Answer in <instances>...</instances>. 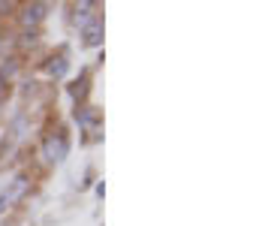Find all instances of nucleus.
Wrapping results in <instances>:
<instances>
[{"label": "nucleus", "instance_id": "39448f33", "mask_svg": "<svg viewBox=\"0 0 259 226\" xmlns=\"http://www.w3.org/2000/svg\"><path fill=\"white\" fill-rule=\"evenodd\" d=\"M75 121H78V127H94V124H97V109H94V106L75 109Z\"/></svg>", "mask_w": 259, "mask_h": 226}, {"label": "nucleus", "instance_id": "0eeeda50", "mask_svg": "<svg viewBox=\"0 0 259 226\" xmlns=\"http://www.w3.org/2000/svg\"><path fill=\"white\" fill-rule=\"evenodd\" d=\"M36 42H39V30H21V39H18L21 49H33Z\"/></svg>", "mask_w": 259, "mask_h": 226}, {"label": "nucleus", "instance_id": "f257e3e1", "mask_svg": "<svg viewBox=\"0 0 259 226\" xmlns=\"http://www.w3.org/2000/svg\"><path fill=\"white\" fill-rule=\"evenodd\" d=\"M66 154H69V139H66L64 130L49 133V136L42 139V157H46L49 163H61Z\"/></svg>", "mask_w": 259, "mask_h": 226}, {"label": "nucleus", "instance_id": "423d86ee", "mask_svg": "<svg viewBox=\"0 0 259 226\" xmlns=\"http://www.w3.org/2000/svg\"><path fill=\"white\" fill-rule=\"evenodd\" d=\"M46 70H49V75H55V78H64V75H66V58H64V55H58V58H49Z\"/></svg>", "mask_w": 259, "mask_h": 226}, {"label": "nucleus", "instance_id": "1a4fd4ad", "mask_svg": "<svg viewBox=\"0 0 259 226\" xmlns=\"http://www.w3.org/2000/svg\"><path fill=\"white\" fill-rule=\"evenodd\" d=\"M9 64H3L0 67V75H15V70H18V58H6Z\"/></svg>", "mask_w": 259, "mask_h": 226}, {"label": "nucleus", "instance_id": "f03ea898", "mask_svg": "<svg viewBox=\"0 0 259 226\" xmlns=\"http://www.w3.org/2000/svg\"><path fill=\"white\" fill-rule=\"evenodd\" d=\"M42 18H46V3H24V6H18L21 30H39Z\"/></svg>", "mask_w": 259, "mask_h": 226}, {"label": "nucleus", "instance_id": "20e7f679", "mask_svg": "<svg viewBox=\"0 0 259 226\" xmlns=\"http://www.w3.org/2000/svg\"><path fill=\"white\" fill-rule=\"evenodd\" d=\"M81 36H84V46H88V49L100 46V42H103V18H100V15H94V18L81 27Z\"/></svg>", "mask_w": 259, "mask_h": 226}, {"label": "nucleus", "instance_id": "7ed1b4c3", "mask_svg": "<svg viewBox=\"0 0 259 226\" xmlns=\"http://www.w3.org/2000/svg\"><path fill=\"white\" fill-rule=\"evenodd\" d=\"M27 190H30V178H27V175H18L0 199H3V205H15V202H21V199L27 196Z\"/></svg>", "mask_w": 259, "mask_h": 226}, {"label": "nucleus", "instance_id": "6e6552de", "mask_svg": "<svg viewBox=\"0 0 259 226\" xmlns=\"http://www.w3.org/2000/svg\"><path fill=\"white\" fill-rule=\"evenodd\" d=\"M69 94H72L75 100H84V94H88V78H81V81H75V84L69 87Z\"/></svg>", "mask_w": 259, "mask_h": 226}]
</instances>
